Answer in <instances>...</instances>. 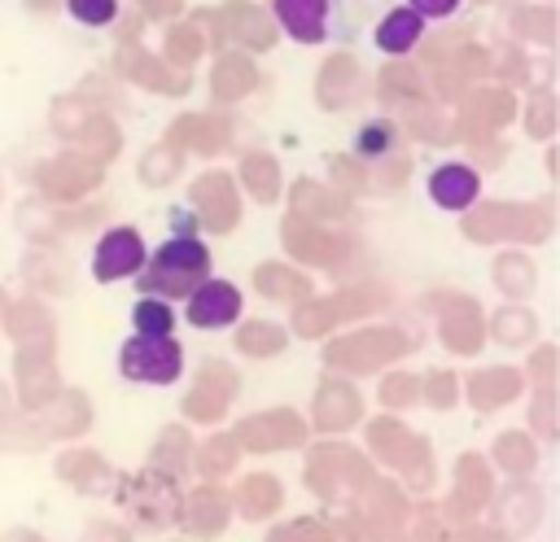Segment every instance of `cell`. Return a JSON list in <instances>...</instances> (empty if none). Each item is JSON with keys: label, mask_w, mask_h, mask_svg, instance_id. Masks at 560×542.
<instances>
[{"label": "cell", "mask_w": 560, "mask_h": 542, "mask_svg": "<svg viewBox=\"0 0 560 542\" xmlns=\"http://www.w3.org/2000/svg\"><path fill=\"white\" fill-rule=\"evenodd\" d=\"M131 328L144 337H171L175 332V310L166 306V297H136L131 306Z\"/></svg>", "instance_id": "obj_8"}, {"label": "cell", "mask_w": 560, "mask_h": 542, "mask_svg": "<svg viewBox=\"0 0 560 542\" xmlns=\"http://www.w3.org/2000/svg\"><path fill=\"white\" fill-rule=\"evenodd\" d=\"M149 249H144V236L136 227H109L96 249H92V275L101 284H118V280H136V271L144 267Z\"/></svg>", "instance_id": "obj_3"}, {"label": "cell", "mask_w": 560, "mask_h": 542, "mask_svg": "<svg viewBox=\"0 0 560 542\" xmlns=\"http://www.w3.org/2000/svg\"><path fill=\"white\" fill-rule=\"evenodd\" d=\"M420 35H424V17L411 13L407 4L385 9V17L372 26V44H376L381 52H411V48L420 44Z\"/></svg>", "instance_id": "obj_7"}, {"label": "cell", "mask_w": 560, "mask_h": 542, "mask_svg": "<svg viewBox=\"0 0 560 542\" xmlns=\"http://www.w3.org/2000/svg\"><path fill=\"white\" fill-rule=\"evenodd\" d=\"M66 13L79 26H109L118 17V0H66Z\"/></svg>", "instance_id": "obj_9"}, {"label": "cell", "mask_w": 560, "mask_h": 542, "mask_svg": "<svg viewBox=\"0 0 560 542\" xmlns=\"http://www.w3.org/2000/svg\"><path fill=\"white\" fill-rule=\"evenodd\" d=\"M206 275H210L206 240L192 232H179V236H166L144 258V267L136 271V284L144 297H188Z\"/></svg>", "instance_id": "obj_1"}, {"label": "cell", "mask_w": 560, "mask_h": 542, "mask_svg": "<svg viewBox=\"0 0 560 542\" xmlns=\"http://www.w3.org/2000/svg\"><path fill=\"white\" fill-rule=\"evenodd\" d=\"M280 31L293 44H324L332 35V0H271Z\"/></svg>", "instance_id": "obj_5"}, {"label": "cell", "mask_w": 560, "mask_h": 542, "mask_svg": "<svg viewBox=\"0 0 560 542\" xmlns=\"http://www.w3.org/2000/svg\"><path fill=\"white\" fill-rule=\"evenodd\" d=\"M481 197V175L468 162H442L429 170V201L446 214H464Z\"/></svg>", "instance_id": "obj_6"}, {"label": "cell", "mask_w": 560, "mask_h": 542, "mask_svg": "<svg viewBox=\"0 0 560 542\" xmlns=\"http://www.w3.org/2000/svg\"><path fill=\"white\" fill-rule=\"evenodd\" d=\"M184 319L201 332H219V328H232L241 319V288L232 280H219V275H206L188 297H184Z\"/></svg>", "instance_id": "obj_4"}, {"label": "cell", "mask_w": 560, "mask_h": 542, "mask_svg": "<svg viewBox=\"0 0 560 542\" xmlns=\"http://www.w3.org/2000/svg\"><path fill=\"white\" fill-rule=\"evenodd\" d=\"M118 372L131 380V385H153V389H166L184 376V345L175 337H144V332H131L118 350Z\"/></svg>", "instance_id": "obj_2"}, {"label": "cell", "mask_w": 560, "mask_h": 542, "mask_svg": "<svg viewBox=\"0 0 560 542\" xmlns=\"http://www.w3.org/2000/svg\"><path fill=\"white\" fill-rule=\"evenodd\" d=\"M394 149V127L389 122H363L354 136V153L363 157H385Z\"/></svg>", "instance_id": "obj_10"}, {"label": "cell", "mask_w": 560, "mask_h": 542, "mask_svg": "<svg viewBox=\"0 0 560 542\" xmlns=\"http://www.w3.org/2000/svg\"><path fill=\"white\" fill-rule=\"evenodd\" d=\"M459 4H464V0H407V9L420 13L424 22H429V17H451V13H459Z\"/></svg>", "instance_id": "obj_11"}]
</instances>
